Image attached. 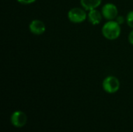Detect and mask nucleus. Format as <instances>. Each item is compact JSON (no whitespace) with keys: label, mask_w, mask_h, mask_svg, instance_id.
<instances>
[{"label":"nucleus","mask_w":133,"mask_h":132,"mask_svg":"<svg viewBox=\"0 0 133 132\" xmlns=\"http://www.w3.org/2000/svg\"><path fill=\"white\" fill-rule=\"evenodd\" d=\"M101 31L106 39L114 40L119 37L121 34V26L117 21L108 20L104 24Z\"/></svg>","instance_id":"f257e3e1"},{"label":"nucleus","mask_w":133,"mask_h":132,"mask_svg":"<svg viewBox=\"0 0 133 132\" xmlns=\"http://www.w3.org/2000/svg\"><path fill=\"white\" fill-rule=\"evenodd\" d=\"M83 8L75 7L71 9L68 12V18L69 21L73 23H80L84 22L87 18V13Z\"/></svg>","instance_id":"f03ea898"},{"label":"nucleus","mask_w":133,"mask_h":132,"mask_svg":"<svg viewBox=\"0 0 133 132\" xmlns=\"http://www.w3.org/2000/svg\"><path fill=\"white\" fill-rule=\"evenodd\" d=\"M104 90L108 93H115L120 88V82L118 79L113 75L107 76L102 83Z\"/></svg>","instance_id":"7ed1b4c3"},{"label":"nucleus","mask_w":133,"mask_h":132,"mask_svg":"<svg viewBox=\"0 0 133 132\" xmlns=\"http://www.w3.org/2000/svg\"><path fill=\"white\" fill-rule=\"evenodd\" d=\"M101 13L103 16L108 20H113L118 16V10L117 6L113 3L105 4L101 9Z\"/></svg>","instance_id":"20e7f679"},{"label":"nucleus","mask_w":133,"mask_h":132,"mask_svg":"<svg viewBox=\"0 0 133 132\" xmlns=\"http://www.w3.org/2000/svg\"><path fill=\"white\" fill-rule=\"evenodd\" d=\"M11 124L16 128H23L27 121V117L25 113L20 110L15 111L12 113L10 117Z\"/></svg>","instance_id":"39448f33"},{"label":"nucleus","mask_w":133,"mask_h":132,"mask_svg":"<svg viewBox=\"0 0 133 132\" xmlns=\"http://www.w3.org/2000/svg\"><path fill=\"white\" fill-rule=\"evenodd\" d=\"M29 30L35 35H41L45 32L46 26L43 21L40 19H34L29 25Z\"/></svg>","instance_id":"423d86ee"},{"label":"nucleus","mask_w":133,"mask_h":132,"mask_svg":"<svg viewBox=\"0 0 133 132\" xmlns=\"http://www.w3.org/2000/svg\"><path fill=\"white\" fill-rule=\"evenodd\" d=\"M102 16H103L102 13L100 11H98L97 9L89 11V13L87 14L88 20L93 25L99 24L102 19Z\"/></svg>","instance_id":"0eeeda50"},{"label":"nucleus","mask_w":133,"mask_h":132,"mask_svg":"<svg viewBox=\"0 0 133 132\" xmlns=\"http://www.w3.org/2000/svg\"><path fill=\"white\" fill-rule=\"evenodd\" d=\"M102 0H80L82 7L87 11L96 9L101 4Z\"/></svg>","instance_id":"6e6552de"},{"label":"nucleus","mask_w":133,"mask_h":132,"mask_svg":"<svg viewBox=\"0 0 133 132\" xmlns=\"http://www.w3.org/2000/svg\"><path fill=\"white\" fill-rule=\"evenodd\" d=\"M125 20H126L128 26L131 28H133V11H130L127 14Z\"/></svg>","instance_id":"1a4fd4ad"},{"label":"nucleus","mask_w":133,"mask_h":132,"mask_svg":"<svg viewBox=\"0 0 133 132\" xmlns=\"http://www.w3.org/2000/svg\"><path fill=\"white\" fill-rule=\"evenodd\" d=\"M36 0H17L18 2L21 3V4H24V5H29L31 3H34Z\"/></svg>","instance_id":"9d476101"},{"label":"nucleus","mask_w":133,"mask_h":132,"mask_svg":"<svg viewBox=\"0 0 133 132\" xmlns=\"http://www.w3.org/2000/svg\"><path fill=\"white\" fill-rule=\"evenodd\" d=\"M116 19H117L116 21H117L120 25L122 24V23H124V22H125V18H124L123 16H118Z\"/></svg>","instance_id":"9b49d317"},{"label":"nucleus","mask_w":133,"mask_h":132,"mask_svg":"<svg viewBox=\"0 0 133 132\" xmlns=\"http://www.w3.org/2000/svg\"><path fill=\"white\" fill-rule=\"evenodd\" d=\"M129 43L133 45V30L131 31V33L129 34Z\"/></svg>","instance_id":"f8f14e48"}]
</instances>
